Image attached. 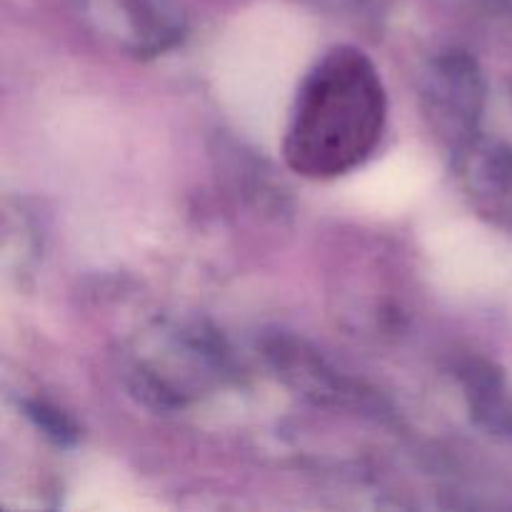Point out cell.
I'll use <instances>...</instances> for the list:
<instances>
[{"label": "cell", "instance_id": "7a4b0ae2", "mask_svg": "<svg viewBox=\"0 0 512 512\" xmlns=\"http://www.w3.org/2000/svg\"><path fill=\"white\" fill-rule=\"evenodd\" d=\"M483 75L463 50L435 58L423 80V113L430 130L453 150H465L483 115Z\"/></svg>", "mask_w": 512, "mask_h": 512}, {"label": "cell", "instance_id": "6da1fadb", "mask_svg": "<svg viewBox=\"0 0 512 512\" xmlns=\"http://www.w3.org/2000/svg\"><path fill=\"white\" fill-rule=\"evenodd\" d=\"M388 98L378 68L363 50H328L305 75L290 113L283 153L303 178L350 173L378 148Z\"/></svg>", "mask_w": 512, "mask_h": 512}, {"label": "cell", "instance_id": "3957f363", "mask_svg": "<svg viewBox=\"0 0 512 512\" xmlns=\"http://www.w3.org/2000/svg\"><path fill=\"white\" fill-rule=\"evenodd\" d=\"M470 405L478 415V423L495 433H512V400L505 395L495 370H485L483 365H475L470 373Z\"/></svg>", "mask_w": 512, "mask_h": 512}, {"label": "cell", "instance_id": "277c9868", "mask_svg": "<svg viewBox=\"0 0 512 512\" xmlns=\"http://www.w3.org/2000/svg\"><path fill=\"white\" fill-rule=\"evenodd\" d=\"M25 415L35 423V428L43 430L50 440L58 445H70L78 440V428L73 420L63 413V410L53 408L48 403H28L25 405Z\"/></svg>", "mask_w": 512, "mask_h": 512}]
</instances>
